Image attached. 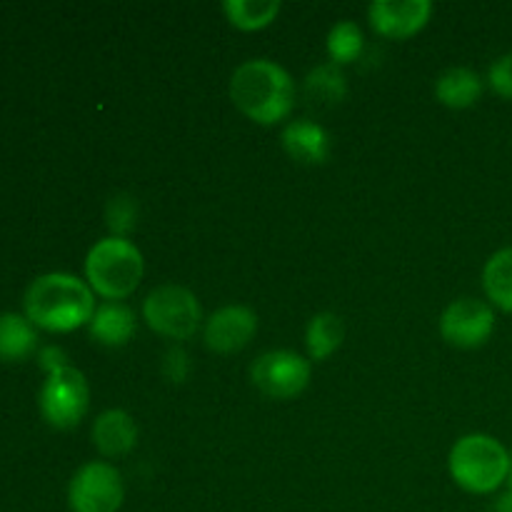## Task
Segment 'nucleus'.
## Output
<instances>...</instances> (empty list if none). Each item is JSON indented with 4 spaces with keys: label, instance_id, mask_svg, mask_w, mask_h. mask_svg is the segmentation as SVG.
<instances>
[{
    "label": "nucleus",
    "instance_id": "f257e3e1",
    "mask_svg": "<svg viewBox=\"0 0 512 512\" xmlns=\"http://www.w3.org/2000/svg\"><path fill=\"white\" fill-rule=\"evenodd\" d=\"M25 315L50 333H70L90 325L95 315V295L88 283L68 273L40 275L25 290Z\"/></svg>",
    "mask_w": 512,
    "mask_h": 512
},
{
    "label": "nucleus",
    "instance_id": "f03ea898",
    "mask_svg": "<svg viewBox=\"0 0 512 512\" xmlns=\"http://www.w3.org/2000/svg\"><path fill=\"white\" fill-rule=\"evenodd\" d=\"M230 100L258 125H278L293 113L295 83L273 60H248L230 78Z\"/></svg>",
    "mask_w": 512,
    "mask_h": 512
},
{
    "label": "nucleus",
    "instance_id": "7ed1b4c3",
    "mask_svg": "<svg viewBox=\"0 0 512 512\" xmlns=\"http://www.w3.org/2000/svg\"><path fill=\"white\" fill-rule=\"evenodd\" d=\"M145 273V260L138 245L128 238L98 240L85 258V278L93 293L100 298L123 303L128 295L138 290Z\"/></svg>",
    "mask_w": 512,
    "mask_h": 512
},
{
    "label": "nucleus",
    "instance_id": "20e7f679",
    "mask_svg": "<svg viewBox=\"0 0 512 512\" xmlns=\"http://www.w3.org/2000/svg\"><path fill=\"white\" fill-rule=\"evenodd\" d=\"M448 465L455 483L475 495L495 493L512 473V460L505 445L483 433L460 438L450 450Z\"/></svg>",
    "mask_w": 512,
    "mask_h": 512
},
{
    "label": "nucleus",
    "instance_id": "39448f33",
    "mask_svg": "<svg viewBox=\"0 0 512 512\" xmlns=\"http://www.w3.org/2000/svg\"><path fill=\"white\" fill-rule=\"evenodd\" d=\"M143 320L153 333L170 340H188L203 323L198 298L183 285H160L145 298Z\"/></svg>",
    "mask_w": 512,
    "mask_h": 512
},
{
    "label": "nucleus",
    "instance_id": "423d86ee",
    "mask_svg": "<svg viewBox=\"0 0 512 512\" xmlns=\"http://www.w3.org/2000/svg\"><path fill=\"white\" fill-rule=\"evenodd\" d=\"M90 405V388L85 375L73 365L48 373L40 390V413L53 428L70 430L85 418Z\"/></svg>",
    "mask_w": 512,
    "mask_h": 512
},
{
    "label": "nucleus",
    "instance_id": "0eeeda50",
    "mask_svg": "<svg viewBox=\"0 0 512 512\" xmlns=\"http://www.w3.org/2000/svg\"><path fill=\"white\" fill-rule=\"evenodd\" d=\"M125 485L115 465H83L68 485V505L73 512H118L123 508Z\"/></svg>",
    "mask_w": 512,
    "mask_h": 512
},
{
    "label": "nucleus",
    "instance_id": "6e6552de",
    "mask_svg": "<svg viewBox=\"0 0 512 512\" xmlns=\"http://www.w3.org/2000/svg\"><path fill=\"white\" fill-rule=\"evenodd\" d=\"M310 373L313 368L303 355L293 353V350H270L255 360L250 378H253L255 388L268 398L290 400L298 398L308 388Z\"/></svg>",
    "mask_w": 512,
    "mask_h": 512
},
{
    "label": "nucleus",
    "instance_id": "1a4fd4ad",
    "mask_svg": "<svg viewBox=\"0 0 512 512\" xmlns=\"http://www.w3.org/2000/svg\"><path fill=\"white\" fill-rule=\"evenodd\" d=\"M495 330V313L478 298H460L445 308L440 318V335L448 345L460 350L480 348Z\"/></svg>",
    "mask_w": 512,
    "mask_h": 512
},
{
    "label": "nucleus",
    "instance_id": "9d476101",
    "mask_svg": "<svg viewBox=\"0 0 512 512\" xmlns=\"http://www.w3.org/2000/svg\"><path fill=\"white\" fill-rule=\"evenodd\" d=\"M433 5L428 0H375L368 8L370 25L388 40H408L428 25Z\"/></svg>",
    "mask_w": 512,
    "mask_h": 512
},
{
    "label": "nucleus",
    "instance_id": "9b49d317",
    "mask_svg": "<svg viewBox=\"0 0 512 512\" xmlns=\"http://www.w3.org/2000/svg\"><path fill=\"white\" fill-rule=\"evenodd\" d=\"M258 333V318L245 305H225L205 320L203 340L213 353L230 355L243 350Z\"/></svg>",
    "mask_w": 512,
    "mask_h": 512
},
{
    "label": "nucleus",
    "instance_id": "f8f14e48",
    "mask_svg": "<svg viewBox=\"0 0 512 512\" xmlns=\"http://www.w3.org/2000/svg\"><path fill=\"white\" fill-rule=\"evenodd\" d=\"M138 443V423L125 410H105L93 423V445L105 458L128 455Z\"/></svg>",
    "mask_w": 512,
    "mask_h": 512
},
{
    "label": "nucleus",
    "instance_id": "ddd939ff",
    "mask_svg": "<svg viewBox=\"0 0 512 512\" xmlns=\"http://www.w3.org/2000/svg\"><path fill=\"white\" fill-rule=\"evenodd\" d=\"M283 148L295 163L323 165L330 155V138L315 120H293L283 130Z\"/></svg>",
    "mask_w": 512,
    "mask_h": 512
},
{
    "label": "nucleus",
    "instance_id": "4468645a",
    "mask_svg": "<svg viewBox=\"0 0 512 512\" xmlns=\"http://www.w3.org/2000/svg\"><path fill=\"white\" fill-rule=\"evenodd\" d=\"M90 335L98 340L100 345L108 348H120L133 340L135 330H138V318L133 310L125 303H115V300H105L103 305L95 308L93 320H90Z\"/></svg>",
    "mask_w": 512,
    "mask_h": 512
},
{
    "label": "nucleus",
    "instance_id": "2eb2a0df",
    "mask_svg": "<svg viewBox=\"0 0 512 512\" xmlns=\"http://www.w3.org/2000/svg\"><path fill=\"white\" fill-rule=\"evenodd\" d=\"M435 95L440 103L453 110L470 108L483 95V80L470 68H450L435 83Z\"/></svg>",
    "mask_w": 512,
    "mask_h": 512
},
{
    "label": "nucleus",
    "instance_id": "dca6fc26",
    "mask_svg": "<svg viewBox=\"0 0 512 512\" xmlns=\"http://www.w3.org/2000/svg\"><path fill=\"white\" fill-rule=\"evenodd\" d=\"M343 340L345 325L335 313H318L305 330V345H308L310 360L315 363L328 360L343 345Z\"/></svg>",
    "mask_w": 512,
    "mask_h": 512
},
{
    "label": "nucleus",
    "instance_id": "f3484780",
    "mask_svg": "<svg viewBox=\"0 0 512 512\" xmlns=\"http://www.w3.org/2000/svg\"><path fill=\"white\" fill-rule=\"evenodd\" d=\"M345 93H348V83H345V73L340 65L325 63L315 68L313 73L305 78V98L320 108H330V105L343 103Z\"/></svg>",
    "mask_w": 512,
    "mask_h": 512
},
{
    "label": "nucleus",
    "instance_id": "a211bd4d",
    "mask_svg": "<svg viewBox=\"0 0 512 512\" xmlns=\"http://www.w3.org/2000/svg\"><path fill=\"white\" fill-rule=\"evenodd\" d=\"M223 13L233 28L253 33L268 28L278 18L280 3L278 0H228L223 3Z\"/></svg>",
    "mask_w": 512,
    "mask_h": 512
},
{
    "label": "nucleus",
    "instance_id": "6ab92c4d",
    "mask_svg": "<svg viewBox=\"0 0 512 512\" xmlns=\"http://www.w3.org/2000/svg\"><path fill=\"white\" fill-rule=\"evenodd\" d=\"M483 288L500 310L512 313V248L498 250L488 260L483 270Z\"/></svg>",
    "mask_w": 512,
    "mask_h": 512
},
{
    "label": "nucleus",
    "instance_id": "aec40b11",
    "mask_svg": "<svg viewBox=\"0 0 512 512\" xmlns=\"http://www.w3.org/2000/svg\"><path fill=\"white\" fill-rule=\"evenodd\" d=\"M35 340L38 335L28 318L15 313L0 315V358L23 360L25 355L33 353Z\"/></svg>",
    "mask_w": 512,
    "mask_h": 512
},
{
    "label": "nucleus",
    "instance_id": "412c9836",
    "mask_svg": "<svg viewBox=\"0 0 512 512\" xmlns=\"http://www.w3.org/2000/svg\"><path fill=\"white\" fill-rule=\"evenodd\" d=\"M365 48V38H363V30L358 28V23L353 20H343V23L333 25L328 33V55H330V63L335 65H348L353 60L360 58Z\"/></svg>",
    "mask_w": 512,
    "mask_h": 512
},
{
    "label": "nucleus",
    "instance_id": "4be33fe9",
    "mask_svg": "<svg viewBox=\"0 0 512 512\" xmlns=\"http://www.w3.org/2000/svg\"><path fill=\"white\" fill-rule=\"evenodd\" d=\"M105 220H108V228L113 230L115 238H125L135 228L138 205H135V200L130 195H115V198H110L108 210H105Z\"/></svg>",
    "mask_w": 512,
    "mask_h": 512
},
{
    "label": "nucleus",
    "instance_id": "5701e85b",
    "mask_svg": "<svg viewBox=\"0 0 512 512\" xmlns=\"http://www.w3.org/2000/svg\"><path fill=\"white\" fill-rule=\"evenodd\" d=\"M488 80L490 88H493L495 93L503 95V98H512V53L495 60L493 68H490Z\"/></svg>",
    "mask_w": 512,
    "mask_h": 512
},
{
    "label": "nucleus",
    "instance_id": "b1692460",
    "mask_svg": "<svg viewBox=\"0 0 512 512\" xmlns=\"http://www.w3.org/2000/svg\"><path fill=\"white\" fill-rule=\"evenodd\" d=\"M188 355L183 353V350L173 348L168 355H165L163 360V373L168 375V380H173V383H183L185 378H188Z\"/></svg>",
    "mask_w": 512,
    "mask_h": 512
},
{
    "label": "nucleus",
    "instance_id": "393cba45",
    "mask_svg": "<svg viewBox=\"0 0 512 512\" xmlns=\"http://www.w3.org/2000/svg\"><path fill=\"white\" fill-rule=\"evenodd\" d=\"M43 365L50 370V373H53V370L63 368V365H68V363H65V355L60 353V350L48 348V350H45V353H43Z\"/></svg>",
    "mask_w": 512,
    "mask_h": 512
},
{
    "label": "nucleus",
    "instance_id": "a878e982",
    "mask_svg": "<svg viewBox=\"0 0 512 512\" xmlns=\"http://www.w3.org/2000/svg\"><path fill=\"white\" fill-rule=\"evenodd\" d=\"M508 495L512 498V473H510V493H508Z\"/></svg>",
    "mask_w": 512,
    "mask_h": 512
}]
</instances>
